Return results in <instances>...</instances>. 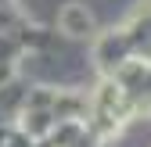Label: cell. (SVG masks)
Instances as JSON below:
<instances>
[{
  "instance_id": "cell-1",
  "label": "cell",
  "mask_w": 151,
  "mask_h": 147,
  "mask_svg": "<svg viewBox=\"0 0 151 147\" xmlns=\"http://www.w3.org/2000/svg\"><path fill=\"white\" fill-rule=\"evenodd\" d=\"M58 32L68 43H83L97 32V14H93L86 4H65L58 11Z\"/></svg>"
}]
</instances>
